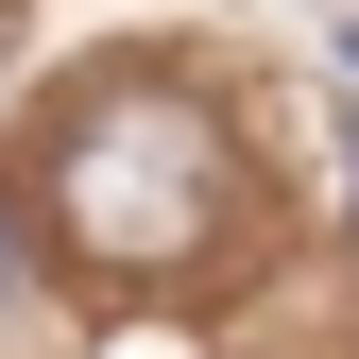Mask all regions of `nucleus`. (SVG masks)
<instances>
[{
	"instance_id": "nucleus-1",
	"label": "nucleus",
	"mask_w": 359,
	"mask_h": 359,
	"mask_svg": "<svg viewBox=\"0 0 359 359\" xmlns=\"http://www.w3.org/2000/svg\"><path fill=\"white\" fill-rule=\"evenodd\" d=\"M18 189L52 222V257H86V274H189L205 222L240 205V137L171 69H86L69 103H34V171Z\"/></svg>"
},
{
	"instance_id": "nucleus-2",
	"label": "nucleus",
	"mask_w": 359,
	"mask_h": 359,
	"mask_svg": "<svg viewBox=\"0 0 359 359\" xmlns=\"http://www.w3.org/2000/svg\"><path fill=\"white\" fill-rule=\"evenodd\" d=\"M0 308H18V189H0Z\"/></svg>"
},
{
	"instance_id": "nucleus-3",
	"label": "nucleus",
	"mask_w": 359,
	"mask_h": 359,
	"mask_svg": "<svg viewBox=\"0 0 359 359\" xmlns=\"http://www.w3.org/2000/svg\"><path fill=\"white\" fill-rule=\"evenodd\" d=\"M342 189H359V137H342Z\"/></svg>"
}]
</instances>
